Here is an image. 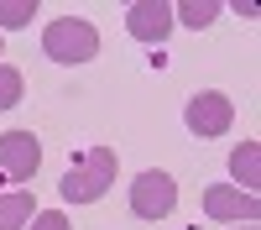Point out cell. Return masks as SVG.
<instances>
[{
	"label": "cell",
	"mask_w": 261,
	"mask_h": 230,
	"mask_svg": "<svg viewBox=\"0 0 261 230\" xmlns=\"http://www.w3.org/2000/svg\"><path fill=\"white\" fill-rule=\"evenodd\" d=\"M110 183H115V152L110 146H94V152H84L68 173H63L58 194L68 204H94V199L110 194Z\"/></svg>",
	"instance_id": "6da1fadb"
},
{
	"label": "cell",
	"mask_w": 261,
	"mask_h": 230,
	"mask_svg": "<svg viewBox=\"0 0 261 230\" xmlns=\"http://www.w3.org/2000/svg\"><path fill=\"white\" fill-rule=\"evenodd\" d=\"M42 53H47L53 63H89V58L99 53L94 21H84V16H58V21H47V32H42Z\"/></svg>",
	"instance_id": "7a4b0ae2"
},
{
	"label": "cell",
	"mask_w": 261,
	"mask_h": 230,
	"mask_svg": "<svg viewBox=\"0 0 261 230\" xmlns=\"http://www.w3.org/2000/svg\"><path fill=\"white\" fill-rule=\"evenodd\" d=\"M172 209H178V178L162 173V167H151L130 183V215L136 220H167Z\"/></svg>",
	"instance_id": "3957f363"
},
{
	"label": "cell",
	"mask_w": 261,
	"mask_h": 230,
	"mask_svg": "<svg viewBox=\"0 0 261 230\" xmlns=\"http://www.w3.org/2000/svg\"><path fill=\"white\" fill-rule=\"evenodd\" d=\"M183 120H188V131L193 136H225L230 131V120H235V105H230V94H220V89H204V94H193L188 99V110H183Z\"/></svg>",
	"instance_id": "277c9868"
},
{
	"label": "cell",
	"mask_w": 261,
	"mask_h": 230,
	"mask_svg": "<svg viewBox=\"0 0 261 230\" xmlns=\"http://www.w3.org/2000/svg\"><path fill=\"white\" fill-rule=\"evenodd\" d=\"M204 215L209 220H246V225H256L261 204H256V194H241V188H230V183H209L204 188Z\"/></svg>",
	"instance_id": "5b68a950"
},
{
	"label": "cell",
	"mask_w": 261,
	"mask_h": 230,
	"mask_svg": "<svg viewBox=\"0 0 261 230\" xmlns=\"http://www.w3.org/2000/svg\"><path fill=\"white\" fill-rule=\"evenodd\" d=\"M42 167V141L32 131H6L0 136V173L6 178H37Z\"/></svg>",
	"instance_id": "8992f818"
},
{
	"label": "cell",
	"mask_w": 261,
	"mask_h": 230,
	"mask_svg": "<svg viewBox=\"0 0 261 230\" xmlns=\"http://www.w3.org/2000/svg\"><path fill=\"white\" fill-rule=\"evenodd\" d=\"M125 32L136 37V42H167L172 32V6H162V0H136V6L125 11Z\"/></svg>",
	"instance_id": "52a82bcc"
},
{
	"label": "cell",
	"mask_w": 261,
	"mask_h": 230,
	"mask_svg": "<svg viewBox=\"0 0 261 230\" xmlns=\"http://www.w3.org/2000/svg\"><path fill=\"white\" fill-rule=\"evenodd\" d=\"M230 173L241 178V194H256V183H261V141H241L235 146Z\"/></svg>",
	"instance_id": "ba28073f"
},
{
	"label": "cell",
	"mask_w": 261,
	"mask_h": 230,
	"mask_svg": "<svg viewBox=\"0 0 261 230\" xmlns=\"http://www.w3.org/2000/svg\"><path fill=\"white\" fill-rule=\"evenodd\" d=\"M32 215H37L32 194H0V230H27Z\"/></svg>",
	"instance_id": "9c48e42d"
},
{
	"label": "cell",
	"mask_w": 261,
	"mask_h": 230,
	"mask_svg": "<svg viewBox=\"0 0 261 230\" xmlns=\"http://www.w3.org/2000/svg\"><path fill=\"white\" fill-rule=\"evenodd\" d=\"M220 16V6H214V0H183V6H172V21H183V27H209V21Z\"/></svg>",
	"instance_id": "30bf717a"
},
{
	"label": "cell",
	"mask_w": 261,
	"mask_h": 230,
	"mask_svg": "<svg viewBox=\"0 0 261 230\" xmlns=\"http://www.w3.org/2000/svg\"><path fill=\"white\" fill-rule=\"evenodd\" d=\"M32 16H37V0H0V27H6V32L27 27Z\"/></svg>",
	"instance_id": "8fae6325"
},
{
	"label": "cell",
	"mask_w": 261,
	"mask_h": 230,
	"mask_svg": "<svg viewBox=\"0 0 261 230\" xmlns=\"http://www.w3.org/2000/svg\"><path fill=\"white\" fill-rule=\"evenodd\" d=\"M16 99H21V73L11 63H0V110H11Z\"/></svg>",
	"instance_id": "7c38bea8"
},
{
	"label": "cell",
	"mask_w": 261,
	"mask_h": 230,
	"mask_svg": "<svg viewBox=\"0 0 261 230\" xmlns=\"http://www.w3.org/2000/svg\"><path fill=\"white\" fill-rule=\"evenodd\" d=\"M27 230H73V220L63 215V209H37Z\"/></svg>",
	"instance_id": "4fadbf2b"
},
{
	"label": "cell",
	"mask_w": 261,
	"mask_h": 230,
	"mask_svg": "<svg viewBox=\"0 0 261 230\" xmlns=\"http://www.w3.org/2000/svg\"><path fill=\"white\" fill-rule=\"evenodd\" d=\"M241 230H256V225H241Z\"/></svg>",
	"instance_id": "5bb4252c"
},
{
	"label": "cell",
	"mask_w": 261,
	"mask_h": 230,
	"mask_svg": "<svg viewBox=\"0 0 261 230\" xmlns=\"http://www.w3.org/2000/svg\"><path fill=\"white\" fill-rule=\"evenodd\" d=\"M0 53H6V47H0Z\"/></svg>",
	"instance_id": "9a60e30c"
}]
</instances>
